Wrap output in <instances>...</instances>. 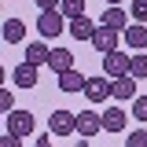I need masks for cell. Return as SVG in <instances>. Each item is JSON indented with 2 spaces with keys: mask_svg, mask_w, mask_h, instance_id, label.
I'll return each mask as SVG.
<instances>
[{
  "mask_svg": "<svg viewBox=\"0 0 147 147\" xmlns=\"http://www.w3.org/2000/svg\"><path fill=\"white\" fill-rule=\"evenodd\" d=\"M37 129V118L30 114V110H11V114H4V132H15V136H30Z\"/></svg>",
  "mask_w": 147,
  "mask_h": 147,
  "instance_id": "6da1fadb",
  "label": "cell"
},
{
  "mask_svg": "<svg viewBox=\"0 0 147 147\" xmlns=\"http://www.w3.org/2000/svg\"><path fill=\"white\" fill-rule=\"evenodd\" d=\"M103 74H107L110 81H118V77H132V55H125V52L103 55Z\"/></svg>",
  "mask_w": 147,
  "mask_h": 147,
  "instance_id": "7a4b0ae2",
  "label": "cell"
},
{
  "mask_svg": "<svg viewBox=\"0 0 147 147\" xmlns=\"http://www.w3.org/2000/svg\"><path fill=\"white\" fill-rule=\"evenodd\" d=\"M37 30H40V40H52L66 30V15L63 11H40L37 15Z\"/></svg>",
  "mask_w": 147,
  "mask_h": 147,
  "instance_id": "3957f363",
  "label": "cell"
},
{
  "mask_svg": "<svg viewBox=\"0 0 147 147\" xmlns=\"http://www.w3.org/2000/svg\"><path fill=\"white\" fill-rule=\"evenodd\" d=\"M85 99H88V103L114 99V81H110L107 74H96V77H88V85H85Z\"/></svg>",
  "mask_w": 147,
  "mask_h": 147,
  "instance_id": "277c9868",
  "label": "cell"
},
{
  "mask_svg": "<svg viewBox=\"0 0 147 147\" xmlns=\"http://www.w3.org/2000/svg\"><path fill=\"white\" fill-rule=\"evenodd\" d=\"M48 132H52V136H74V132H77V114H74V110H52Z\"/></svg>",
  "mask_w": 147,
  "mask_h": 147,
  "instance_id": "5b68a950",
  "label": "cell"
},
{
  "mask_svg": "<svg viewBox=\"0 0 147 147\" xmlns=\"http://www.w3.org/2000/svg\"><path fill=\"white\" fill-rule=\"evenodd\" d=\"M103 132V114L99 110H77V136L81 140H92Z\"/></svg>",
  "mask_w": 147,
  "mask_h": 147,
  "instance_id": "8992f818",
  "label": "cell"
},
{
  "mask_svg": "<svg viewBox=\"0 0 147 147\" xmlns=\"http://www.w3.org/2000/svg\"><path fill=\"white\" fill-rule=\"evenodd\" d=\"M118 44H121V33H118V30H107V26H99V30H96V37H92V48H96L99 55L118 52Z\"/></svg>",
  "mask_w": 147,
  "mask_h": 147,
  "instance_id": "52a82bcc",
  "label": "cell"
},
{
  "mask_svg": "<svg viewBox=\"0 0 147 147\" xmlns=\"http://www.w3.org/2000/svg\"><path fill=\"white\" fill-rule=\"evenodd\" d=\"M103 26H107V30H118V33H125L129 26H132V15H129L121 4H118V7H107V11H103Z\"/></svg>",
  "mask_w": 147,
  "mask_h": 147,
  "instance_id": "ba28073f",
  "label": "cell"
},
{
  "mask_svg": "<svg viewBox=\"0 0 147 147\" xmlns=\"http://www.w3.org/2000/svg\"><path fill=\"white\" fill-rule=\"evenodd\" d=\"M121 44H129L132 52H144V48H147V26H144V22H132L125 33H121Z\"/></svg>",
  "mask_w": 147,
  "mask_h": 147,
  "instance_id": "9c48e42d",
  "label": "cell"
},
{
  "mask_svg": "<svg viewBox=\"0 0 147 147\" xmlns=\"http://www.w3.org/2000/svg\"><path fill=\"white\" fill-rule=\"evenodd\" d=\"M129 125V114L121 107H107L103 110V132H125Z\"/></svg>",
  "mask_w": 147,
  "mask_h": 147,
  "instance_id": "30bf717a",
  "label": "cell"
},
{
  "mask_svg": "<svg viewBox=\"0 0 147 147\" xmlns=\"http://www.w3.org/2000/svg\"><path fill=\"white\" fill-rule=\"evenodd\" d=\"M96 30H99V26H96L88 15H81V18H74V22H70V37H74V40H88V44H92Z\"/></svg>",
  "mask_w": 147,
  "mask_h": 147,
  "instance_id": "8fae6325",
  "label": "cell"
},
{
  "mask_svg": "<svg viewBox=\"0 0 147 147\" xmlns=\"http://www.w3.org/2000/svg\"><path fill=\"white\" fill-rule=\"evenodd\" d=\"M48 70H52V74L74 70V55H70V48H52V55H48Z\"/></svg>",
  "mask_w": 147,
  "mask_h": 147,
  "instance_id": "7c38bea8",
  "label": "cell"
},
{
  "mask_svg": "<svg viewBox=\"0 0 147 147\" xmlns=\"http://www.w3.org/2000/svg\"><path fill=\"white\" fill-rule=\"evenodd\" d=\"M0 33H4V44H22V40H26V22L11 15L7 22H4V30H0Z\"/></svg>",
  "mask_w": 147,
  "mask_h": 147,
  "instance_id": "4fadbf2b",
  "label": "cell"
},
{
  "mask_svg": "<svg viewBox=\"0 0 147 147\" xmlns=\"http://www.w3.org/2000/svg\"><path fill=\"white\" fill-rule=\"evenodd\" d=\"M85 85H88V77L85 74H77V70H66V74H59V92H85Z\"/></svg>",
  "mask_w": 147,
  "mask_h": 147,
  "instance_id": "5bb4252c",
  "label": "cell"
},
{
  "mask_svg": "<svg viewBox=\"0 0 147 147\" xmlns=\"http://www.w3.org/2000/svg\"><path fill=\"white\" fill-rule=\"evenodd\" d=\"M11 77H15L18 88H33V85H37V66H33V63H18Z\"/></svg>",
  "mask_w": 147,
  "mask_h": 147,
  "instance_id": "9a60e30c",
  "label": "cell"
},
{
  "mask_svg": "<svg viewBox=\"0 0 147 147\" xmlns=\"http://www.w3.org/2000/svg\"><path fill=\"white\" fill-rule=\"evenodd\" d=\"M114 99L132 103V99H136V77H118V81H114Z\"/></svg>",
  "mask_w": 147,
  "mask_h": 147,
  "instance_id": "2e32d148",
  "label": "cell"
},
{
  "mask_svg": "<svg viewBox=\"0 0 147 147\" xmlns=\"http://www.w3.org/2000/svg\"><path fill=\"white\" fill-rule=\"evenodd\" d=\"M48 55L52 48L40 40V44H26V63H33V66H48Z\"/></svg>",
  "mask_w": 147,
  "mask_h": 147,
  "instance_id": "e0dca14e",
  "label": "cell"
},
{
  "mask_svg": "<svg viewBox=\"0 0 147 147\" xmlns=\"http://www.w3.org/2000/svg\"><path fill=\"white\" fill-rule=\"evenodd\" d=\"M59 11L66 15V22H74V18L85 15V0H63V4H59Z\"/></svg>",
  "mask_w": 147,
  "mask_h": 147,
  "instance_id": "ac0fdd59",
  "label": "cell"
},
{
  "mask_svg": "<svg viewBox=\"0 0 147 147\" xmlns=\"http://www.w3.org/2000/svg\"><path fill=\"white\" fill-rule=\"evenodd\" d=\"M132 77L136 81L147 77V52H132Z\"/></svg>",
  "mask_w": 147,
  "mask_h": 147,
  "instance_id": "d6986e66",
  "label": "cell"
},
{
  "mask_svg": "<svg viewBox=\"0 0 147 147\" xmlns=\"http://www.w3.org/2000/svg\"><path fill=\"white\" fill-rule=\"evenodd\" d=\"M125 147H147V129H132V132H125Z\"/></svg>",
  "mask_w": 147,
  "mask_h": 147,
  "instance_id": "ffe728a7",
  "label": "cell"
},
{
  "mask_svg": "<svg viewBox=\"0 0 147 147\" xmlns=\"http://www.w3.org/2000/svg\"><path fill=\"white\" fill-rule=\"evenodd\" d=\"M132 118L136 121H147V96H136L132 99Z\"/></svg>",
  "mask_w": 147,
  "mask_h": 147,
  "instance_id": "44dd1931",
  "label": "cell"
},
{
  "mask_svg": "<svg viewBox=\"0 0 147 147\" xmlns=\"http://www.w3.org/2000/svg\"><path fill=\"white\" fill-rule=\"evenodd\" d=\"M132 22H147V0H132Z\"/></svg>",
  "mask_w": 147,
  "mask_h": 147,
  "instance_id": "7402d4cb",
  "label": "cell"
},
{
  "mask_svg": "<svg viewBox=\"0 0 147 147\" xmlns=\"http://www.w3.org/2000/svg\"><path fill=\"white\" fill-rule=\"evenodd\" d=\"M0 110H4V114L15 110V96H11V88H0Z\"/></svg>",
  "mask_w": 147,
  "mask_h": 147,
  "instance_id": "603a6c76",
  "label": "cell"
},
{
  "mask_svg": "<svg viewBox=\"0 0 147 147\" xmlns=\"http://www.w3.org/2000/svg\"><path fill=\"white\" fill-rule=\"evenodd\" d=\"M0 147H22V136H15V132H4V136H0Z\"/></svg>",
  "mask_w": 147,
  "mask_h": 147,
  "instance_id": "cb8c5ba5",
  "label": "cell"
},
{
  "mask_svg": "<svg viewBox=\"0 0 147 147\" xmlns=\"http://www.w3.org/2000/svg\"><path fill=\"white\" fill-rule=\"evenodd\" d=\"M33 4H37V11H59L63 0H33Z\"/></svg>",
  "mask_w": 147,
  "mask_h": 147,
  "instance_id": "d4e9b609",
  "label": "cell"
},
{
  "mask_svg": "<svg viewBox=\"0 0 147 147\" xmlns=\"http://www.w3.org/2000/svg\"><path fill=\"white\" fill-rule=\"evenodd\" d=\"M33 147H55V144H52V136H48V132H40V136H37V144H33Z\"/></svg>",
  "mask_w": 147,
  "mask_h": 147,
  "instance_id": "484cf974",
  "label": "cell"
},
{
  "mask_svg": "<svg viewBox=\"0 0 147 147\" xmlns=\"http://www.w3.org/2000/svg\"><path fill=\"white\" fill-rule=\"evenodd\" d=\"M118 4H125V0H107V7H118Z\"/></svg>",
  "mask_w": 147,
  "mask_h": 147,
  "instance_id": "4316f807",
  "label": "cell"
}]
</instances>
